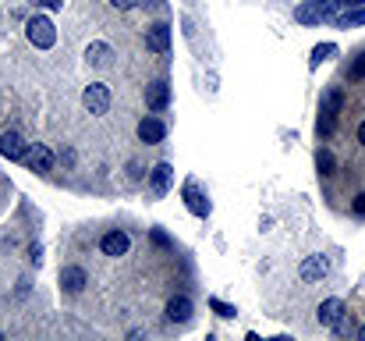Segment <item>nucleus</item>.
Returning <instances> with one entry per match:
<instances>
[{"instance_id":"obj_1","label":"nucleus","mask_w":365,"mask_h":341,"mask_svg":"<svg viewBox=\"0 0 365 341\" xmlns=\"http://www.w3.org/2000/svg\"><path fill=\"white\" fill-rule=\"evenodd\" d=\"M354 4H365V0H312V4H302V8H298V22H302V25L333 22L340 11H347V8H354Z\"/></svg>"},{"instance_id":"obj_2","label":"nucleus","mask_w":365,"mask_h":341,"mask_svg":"<svg viewBox=\"0 0 365 341\" xmlns=\"http://www.w3.org/2000/svg\"><path fill=\"white\" fill-rule=\"evenodd\" d=\"M340 107H344V93L340 89H326L323 100H319V135H330L333 132Z\"/></svg>"},{"instance_id":"obj_3","label":"nucleus","mask_w":365,"mask_h":341,"mask_svg":"<svg viewBox=\"0 0 365 341\" xmlns=\"http://www.w3.org/2000/svg\"><path fill=\"white\" fill-rule=\"evenodd\" d=\"M82 104L89 114H107L110 111V89L103 82H93V85H85V93H82Z\"/></svg>"},{"instance_id":"obj_4","label":"nucleus","mask_w":365,"mask_h":341,"mask_svg":"<svg viewBox=\"0 0 365 341\" xmlns=\"http://www.w3.org/2000/svg\"><path fill=\"white\" fill-rule=\"evenodd\" d=\"M25 29H29V39H32L39 50H50V46L57 43V29H53L50 18H39V15H36V18H29Z\"/></svg>"},{"instance_id":"obj_5","label":"nucleus","mask_w":365,"mask_h":341,"mask_svg":"<svg viewBox=\"0 0 365 341\" xmlns=\"http://www.w3.org/2000/svg\"><path fill=\"white\" fill-rule=\"evenodd\" d=\"M170 185H174V167L170 163H156L149 170V189H153V196H167Z\"/></svg>"},{"instance_id":"obj_6","label":"nucleus","mask_w":365,"mask_h":341,"mask_svg":"<svg viewBox=\"0 0 365 341\" xmlns=\"http://www.w3.org/2000/svg\"><path fill=\"white\" fill-rule=\"evenodd\" d=\"M0 153H4L8 160H25L29 146H25V139L18 132H4V135H0Z\"/></svg>"},{"instance_id":"obj_7","label":"nucleus","mask_w":365,"mask_h":341,"mask_svg":"<svg viewBox=\"0 0 365 341\" xmlns=\"http://www.w3.org/2000/svg\"><path fill=\"white\" fill-rule=\"evenodd\" d=\"M146 43H149V50H156V54H167V50H170V25H167V22H156V25H149V32H146Z\"/></svg>"},{"instance_id":"obj_8","label":"nucleus","mask_w":365,"mask_h":341,"mask_svg":"<svg viewBox=\"0 0 365 341\" xmlns=\"http://www.w3.org/2000/svg\"><path fill=\"white\" fill-rule=\"evenodd\" d=\"M100 249H103L107 256H124V252L132 249V238H128L124 231H107V235L100 238Z\"/></svg>"},{"instance_id":"obj_9","label":"nucleus","mask_w":365,"mask_h":341,"mask_svg":"<svg viewBox=\"0 0 365 341\" xmlns=\"http://www.w3.org/2000/svg\"><path fill=\"white\" fill-rule=\"evenodd\" d=\"M167 320L188 323V320H192V299H188V295H174V299L167 302Z\"/></svg>"},{"instance_id":"obj_10","label":"nucleus","mask_w":365,"mask_h":341,"mask_svg":"<svg viewBox=\"0 0 365 341\" xmlns=\"http://www.w3.org/2000/svg\"><path fill=\"white\" fill-rule=\"evenodd\" d=\"M25 163L32 167V170H39V175H46V170H53V153L46 149V146H32L29 153H25Z\"/></svg>"},{"instance_id":"obj_11","label":"nucleus","mask_w":365,"mask_h":341,"mask_svg":"<svg viewBox=\"0 0 365 341\" xmlns=\"http://www.w3.org/2000/svg\"><path fill=\"white\" fill-rule=\"evenodd\" d=\"M163 135H167V128H163L160 118H142V121H139V139H142V142L156 146V142H163Z\"/></svg>"},{"instance_id":"obj_12","label":"nucleus","mask_w":365,"mask_h":341,"mask_svg":"<svg viewBox=\"0 0 365 341\" xmlns=\"http://www.w3.org/2000/svg\"><path fill=\"white\" fill-rule=\"evenodd\" d=\"M146 104H149V111H163L170 104V85L167 82H153L146 89Z\"/></svg>"},{"instance_id":"obj_13","label":"nucleus","mask_w":365,"mask_h":341,"mask_svg":"<svg viewBox=\"0 0 365 341\" xmlns=\"http://www.w3.org/2000/svg\"><path fill=\"white\" fill-rule=\"evenodd\" d=\"M185 203H188V210H192L196 217H206V213H210V199L199 192V185H196V182H188V185H185Z\"/></svg>"},{"instance_id":"obj_14","label":"nucleus","mask_w":365,"mask_h":341,"mask_svg":"<svg viewBox=\"0 0 365 341\" xmlns=\"http://www.w3.org/2000/svg\"><path fill=\"white\" fill-rule=\"evenodd\" d=\"M326 271H330V264L323 256H309L302 264V281H319V278H326Z\"/></svg>"},{"instance_id":"obj_15","label":"nucleus","mask_w":365,"mask_h":341,"mask_svg":"<svg viewBox=\"0 0 365 341\" xmlns=\"http://www.w3.org/2000/svg\"><path fill=\"white\" fill-rule=\"evenodd\" d=\"M60 285H64L71 295H78V292L85 288V271H82V267H64V271H60Z\"/></svg>"},{"instance_id":"obj_16","label":"nucleus","mask_w":365,"mask_h":341,"mask_svg":"<svg viewBox=\"0 0 365 341\" xmlns=\"http://www.w3.org/2000/svg\"><path fill=\"white\" fill-rule=\"evenodd\" d=\"M340 316H344V302H340V299H326V302L319 306V323L333 327Z\"/></svg>"},{"instance_id":"obj_17","label":"nucleus","mask_w":365,"mask_h":341,"mask_svg":"<svg viewBox=\"0 0 365 341\" xmlns=\"http://www.w3.org/2000/svg\"><path fill=\"white\" fill-rule=\"evenodd\" d=\"M337 29H354V25H365V8H347L333 18Z\"/></svg>"},{"instance_id":"obj_18","label":"nucleus","mask_w":365,"mask_h":341,"mask_svg":"<svg viewBox=\"0 0 365 341\" xmlns=\"http://www.w3.org/2000/svg\"><path fill=\"white\" fill-rule=\"evenodd\" d=\"M110 57L114 54H110L107 43H93V46H89V64H100L103 68V64H110Z\"/></svg>"},{"instance_id":"obj_19","label":"nucleus","mask_w":365,"mask_h":341,"mask_svg":"<svg viewBox=\"0 0 365 341\" xmlns=\"http://www.w3.org/2000/svg\"><path fill=\"white\" fill-rule=\"evenodd\" d=\"M316 167H319V175H333V170H337L333 153H330V149H319V153H316Z\"/></svg>"},{"instance_id":"obj_20","label":"nucleus","mask_w":365,"mask_h":341,"mask_svg":"<svg viewBox=\"0 0 365 341\" xmlns=\"http://www.w3.org/2000/svg\"><path fill=\"white\" fill-rule=\"evenodd\" d=\"M330 54H337V46H333V43H323V46H316V50H312V68H319V64H323Z\"/></svg>"},{"instance_id":"obj_21","label":"nucleus","mask_w":365,"mask_h":341,"mask_svg":"<svg viewBox=\"0 0 365 341\" xmlns=\"http://www.w3.org/2000/svg\"><path fill=\"white\" fill-rule=\"evenodd\" d=\"M351 78H365V50L354 57V64H351V71H347Z\"/></svg>"},{"instance_id":"obj_22","label":"nucleus","mask_w":365,"mask_h":341,"mask_svg":"<svg viewBox=\"0 0 365 341\" xmlns=\"http://www.w3.org/2000/svg\"><path fill=\"white\" fill-rule=\"evenodd\" d=\"M210 306H213V309H217L220 316H234V306H227V302H220V299H213Z\"/></svg>"},{"instance_id":"obj_23","label":"nucleus","mask_w":365,"mask_h":341,"mask_svg":"<svg viewBox=\"0 0 365 341\" xmlns=\"http://www.w3.org/2000/svg\"><path fill=\"white\" fill-rule=\"evenodd\" d=\"M29 4H36V8H50V11H57V8H64V0H29Z\"/></svg>"},{"instance_id":"obj_24","label":"nucleus","mask_w":365,"mask_h":341,"mask_svg":"<svg viewBox=\"0 0 365 341\" xmlns=\"http://www.w3.org/2000/svg\"><path fill=\"white\" fill-rule=\"evenodd\" d=\"M110 4H114L117 11H132V8L139 4V0H110Z\"/></svg>"},{"instance_id":"obj_25","label":"nucleus","mask_w":365,"mask_h":341,"mask_svg":"<svg viewBox=\"0 0 365 341\" xmlns=\"http://www.w3.org/2000/svg\"><path fill=\"white\" fill-rule=\"evenodd\" d=\"M354 213H358V217H365V192H358V196H354Z\"/></svg>"},{"instance_id":"obj_26","label":"nucleus","mask_w":365,"mask_h":341,"mask_svg":"<svg viewBox=\"0 0 365 341\" xmlns=\"http://www.w3.org/2000/svg\"><path fill=\"white\" fill-rule=\"evenodd\" d=\"M358 142H361V146H365V121H361V125H358Z\"/></svg>"},{"instance_id":"obj_27","label":"nucleus","mask_w":365,"mask_h":341,"mask_svg":"<svg viewBox=\"0 0 365 341\" xmlns=\"http://www.w3.org/2000/svg\"><path fill=\"white\" fill-rule=\"evenodd\" d=\"M358 337H361V341H365V323H361V327H358Z\"/></svg>"},{"instance_id":"obj_28","label":"nucleus","mask_w":365,"mask_h":341,"mask_svg":"<svg viewBox=\"0 0 365 341\" xmlns=\"http://www.w3.org/2000/svg\"><path fill=\"white\" fill-rule=\"evenodd\" d=\"M0 337H4V334H0Z\"/></svg>"}]
</instances>
